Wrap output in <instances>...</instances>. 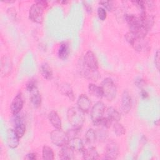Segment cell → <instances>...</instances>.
I'll list each match as a JSON object with an SVG mask.
<instances>
[{"label": "cell", "instance_id": "34", "mask_svg": "<svg viewBox=\"0 0 160 160\" xmlns=\"http://www.w3.org/2000/svg\"><path fill=\"white\" fill-rule=\"evenodd\" d=\"M159 51L158 50L155 53V56H154V62H155V66L157 68L158 70L159 69V66H160V60H159Z\"/></svg>", "mask_w": 160, "mask_h": 160}, {"label": "cell", "instance_id": "28", "mask_svg": "<svg viewBox=\"0 0 160 160\" xmlns=\"http://www.w3.org/2000/svg\"><path fill=\"white\" fill-rule=\"evenodd\" d=\"M97 139L96 132L93 129H89L85 134V139L89 144H92L96 141Z\"/></svg>", "mask_w": 160, "mask_h": 160}, {"label": "cell", "instance_id": "18", "mask_svg": "<svg viewBox=\"0 0 160 160\" xmlns=\"http://www.w3.org/2000/svg\"><path fill=\"white\" fill-rule=\"evenodd\" d=\"M59 158L61 159H73L74 158V151L68 144L62 147L59 152Z\"/></svg>", "mask_w": 160, "mask_h": 160}, {"label": "cell", "instance_id": "29", "mask_svg": "<svg viewBox=\"0 0 160 160\" xmlns=\"http://www.w3.org/2000/svg\"><path fill=\"white\" fill-rule=\"evenodd\" d=\"M112 129L114 133L118 136H120L125 134L126 132V129L124 127L119 123L118 121H116L113 123L112 124Z\"/></svg>", "mask_w": 160, "mask_h": 160}, {"label": "cell", "instance_id": "20", "mask_svg": "<svg viewBox=\"0 0 160 160\" xmlns=\"http://www.w3.org/2000/svg\"><path fill=\"white\" fill-rule=\"evenodd\" d=\"M82 157L84 159H98L99 158V154L96 149L94 147H89L87 149H84L82 152Z\"/></svg>", "mask_w": 160, "mask_h": 160}, {"label": "cell", "instance_id": "37", "mask_svg": "<svg viewBox=\"0 0 160 160\" xmlns=\"http://www.w3.org/2000/svg\"><path fill=\"white\" fill-rule=\"evenodd\" d=\"M135 83H136V86H138L139 87H141L142 86V84H144V81H143V79H141L139 78V79L136 80V82Z\"/></svg>", "mask_w": 160, "mask_h": 160}, {"label": "cell", "instance_id": "1", "mask_svg": "<svg viewBox=\"0 0 160 160\" xmlns=\"http://www.w3.org/2000/svg\"><path fill=\"white\" fill-rule=\"evenodd\" d=\"M125 20L129 27V32L136 36L145 38L148 30L143 25L139 16L138 17L134 14H126Z\"/></svg>", "mask_w": 160, "mask_h": 160}, {"label": "cell", "instance_id": "2", "mask_svg": "<svg viewBox=\"0 0 160 160\" xmlns=\"http://www.w3.org/2000/svg\"><path fill=\"white\" fill-rule=\"evenodd\" d=\"M84 113L78 107H71L68 109L67 118L69 123L73 128L81 129L85 120Z\"/></svg>", "mask_w": 160, "mask_h": 160}, {"label": "cell", "instance_id": "38", "mask_svg": "<svg viewBox=\"0 0 160 160\" xmlns=\"http://www.w3.org/2000/svg\"><path fill=\"white\" fill-rule=\"evenodd\" d=\"M141 96L143 99H146L148 97V93L146 91L142 90L141 92Z\"/></svg>", "mask_w": 160, "mask_h": 160}, {"label": "cell", "instance_id": "36", "mask_svg": "<svg viewBox=\"0 0 160 160\" xmlns=\"http://www.w3.org/2000/svg\"><path fill=\"white\" fill-rule=\"evenodd\" d=\"M83 3H84V8H86V11H87L88 12L91 13V12H92V8H91V6L90 5H89L88 4H87L86 2H83Z\"/></svg>", "mask_w": 160, "mask_h": 160}, {"label": "cell", "instance_id": "7", "mask_svg": "<svg viewBox=\"0 0 160 160\" xmlns=\"http://www.w3.org/2000/svg\"><path fill=\"white\" fill-rule=\"evenodd\" d=\"M105 105L101 101H98L92 108L91 111V118L95 126L99 125L105 112Z\"/></svg>", "mask_w": 160, "mask_h": 160}, {"label": "cell", "instance_id": "33", "mask_svg": "<svg viewBox=\"0 0 160 160\" xmlns=\"http://www.w3.org/2000/svg\"><path fill=\"white\" fill-rule=\"evenodd\" d=\"M99 4H101L103 6V8H104L105 9H107L108 11H111L112 9V5L111 4V2L110 1H101L99 2Z\"/></svg>", "mask_w": 160, "mask_h": 160}, {"label": "cell", "instance_id": "32", "mask_svg": "<svg viewBox=\"0 0 160 160\" xmlns=\"http://www.w3.org/2000/svg\"><path fill=\"white\" fill-rule=\"evenodd\" d=\"M37 88V83L36 81L34 79L29 80L26 84V89L30 92L34 89Z\"/></svg>", "mask_w": 160, "mask_h": 160}, {"label": "cell", "instance_id": "30", "mask_svg": "<svg viewBox=\"0 0 160 160\" xmlns=\"http://www.w3.org/2000/svg\"><path fill=\"white\" fill-rule=\"evenodd\" d=\"M112 122H113V121L111 119H109L108 117L106 116L105 118L103 117V118L101 119V121L99 123V125H101V126H102L104 128H108L112 125Z\"/></svg>", "mask_w": 160, "mask_h": 160}, {"label": "cell", "instance_id": "23", "mask_svg": "<svg viewBox=\"0 0 160 160\" xmlns=\"http://www.w3.org/2000/svg\"><path fill=\"white\" fill-rule=\"evenodd\" d=\"M41 73L42 77L46 80H51L52 78V71L51 68L47 62H43L40 68Z\"/></svg>", "mask_w": 160, "mask_h": 160}, {"label": "cell", "instance_id": "14", "mask_svg": "<svg viewBox=\"0 0 160 160\" xmlns=\"http://www.w3.org/2000/svg\"><path fill=\"white\" fill-rule=\"evenodd\" d=\"M16 118L14 119V130L18 136L21 138H22L26 132V124L23 118L18 114L14 115Z\"/></svg>", "mask_w": 160, "mask_h": 160}, {"label": "cell", "instance_id": "16", "mask_svg": "<svg viewBox=\"0 0 160 160\" xmlns=\"http://www.w3.org/2000/svg\"><path fill=\"white\" fill-rule=\"evenodd\" d=\"M12 69V62L8 56H3L1 62V74L2 76H8Z\"/></svg>", "mask_w": 160, "mask_h": 160}, {"label": "cell", "instance_id": "22", "mask_svg": "<svg viewBox=\"0 0 160 160\" xmlns=\"http://www.w3.org/2000/svg\"><path fill=\"white\" fill-rule=\"evenodd\" d=\"M60 91L61 93L67 96L70 100L73 101L74 99V95L72 89L70 84L66 82H63L60 85Z\"/></svg>", "mask_w": 160, "mask_h": 160}, {"label": "cell", "instance_id": "12", "mask_svg": "<svg viewBox=\"0 0 160 160\" xmlns=\"http://www.w3.org/2000/svg\"><path fill=\"white\" fill-rule=\"evenodd\" d=\"M132 106V101L131 98L128 91H124L122 94L121 102V112L126 114H128Z\"/></svg>", "mask_w": 160, "mask_h": 160}, {"label": "cell", "instance_id": "21", "mask_svg": "<svg viewBox=\"0 0 160 160\" xmlns=\"http://www.w3.org/2000/svg\"><path fill=\"white\" fill-rule=\"evenodd\" d=\"M30 93V101L32 104L34 108H38L41 104V96L39 91L38 88H36L31 91Z\"/></svg>", "mask_w": 160, "mask_h": 160}, {"label": "cell", "instance_id": "6", "mask_svg": "<svg viewBox=\"0 0 160 160\" xmlns=\"http://www.w3.org/2000/svg\"><path fill=\"white\" fill-rule=\"evenodd\" d=\"M50 138L54 144L61 147L67 145L69 139L67 132H64L62 129L53 130L50 134Z\"/></svg>", "mask_w": 160, "mask_h": 160}, {"label": "cell", "instance_id": "26", "mask_svg": "<svg viewBox=\"0 0 160 160\" xmlns=\"http://www.w3.org/2000/svg\"><path fill=\"white\" fill-rule=\"evenodd\" d=\"M107 117L111 119L113 122L119 121L121 118L119 112L112 107H109L107 109Z\"/></svg>", "mask_w": 160, "mask_h": 160}, {"label": "cell", "instance_id": "17", "mask_svg": "<svg viewBox=\"0 0 160 160\" xmlns=\"http://www.w3.org/2000/svg\"><path fill=\"white\" fill-rule=\"evenodd\" d=\"M68 145L70 148H71L74 151L82 152L84 149V146L82 141L78 137H75V138L69 139Z\"/></svg>", "mask_w": 160, "mask_h": 160}, {"label": "cell", "instance_id": "27", "mask_svg": "<svg viewBox=\"0 0 160 160\" xmlns=\"http://www.w3.org/2000/svg\"><path fill=\"white\" fill-rule=\"evenodd\" d=\"M42 159L44 160H52L54 158V154L51 148L48 146H44L42 151Z\"/></svg>", "mask_w": 160, "mask_h": 160}, {"label": "cell", "instance_id": "11", "mask_svg": "<svg viewBox=\"0 0 160 160\" xmlns=\"http://www.w3.org/2000/svg\"><path fill=\"white\" fill-rule=\"evenodd\" d=\"M24 105V100L21 92L18 93L14 98L10 106L11 112L13 115H16L21 111Z\"/></svg>", "mask_w": 160, "mask_h": 160}, {"label": "cell", "instance_id": "9", "mask_svg": "<svg viewBox=\"0 0 160 160\" xmlns=\"http://www.w3.org/2000/svg\"><path fill=\"white\" fill-rule=\"evenodd\" d=\"M119 147L114 141H109L106 146L104 158L107 159H116L119 155Z\"/></svg>", "mask_w": 160, "mask_h": 160}, {"label": "cell", "instance_id": "10", "mask_svg": "<svg viewBox=\"0 0 160 160\" xmlns=\"http://www.w3.org/2000/svg\"><path fill=\"white\" fill-rule=\"evenodd\" d=\"M79 66V73L85 78L92 81H97L100 78V74L98 70H93L86 68L82 64L81 61Z\"/></svg>", "mask_w": 160, "mask_h": 160}, {"label": "cell", "instance_id": "13", "mask_svg": "<svg viewBox=\"0 0 160 160\" xmlns=\"http://www.w3.org/2000/svg\"><path fill=\"white\" fill-rule=\"evenodd\" d=\"M19 137L16 133L14 129H9L7 131L6 142L10 148H16L19 144Z\"/></svg>", "mask_w": 160, "mask_h": 160}, {"label": "cell", "instance_id": "4", "mask_svg": "<svg viewBox=\"0 0 160 160\" xmlns=\"http://www.w3.org/2000/svg\"><path fill=\"white\" fill-rule=\"evenodd\" d=\"M48 6L46 1H36L29 9V18L34 22L41 23L43 21L44 9Z\"/></svg>", "mask_w": 160, "mask_h": 160}, {"label": "cell", "instance_id": "8", "mask_svg": "<svg viewBox=\"0 0 160 160\" xmlns=\"http://www.w3.org/2000/svg\"><path fill=\"white\" fill-rule=\"evenodd\" d=\"M82 64L88 68L93 70L98 69V62L94 53L91 51H88L83 59L81 60Z\"/></svg>", "mask_w": 160, "mask_h": 160}, {"label": "cell", "instance_id": "24", "mask_svg": "<svg viewBox=\"0 0 160 160\" xmlns=\"http://www.w3.org/2000/svg\"><path fill=\"white\" fill-rule=\"evenodd\" d=\"M88 91L90 94L97 98L101 99L103 97V92L101 86L91 83L88 86Z\"/></svg>", "mask_w": 160, "mask_h": 160}, {"label": "cell", "instance_id": "15", "mask_svg": "<svg viewBox=\"0 0 160 160\" xmlns=\"http://www.w3.org/2000/svg\"><path fill=\"white\" fill-rule=\"evenodd\" d=\"M78 108L84 112H88L90 108L91 102L89 98L86 94H81L77 100Z\"/></svg>", "mask_w": 160, "mask_h": 160}, {"label": "cell", "instance_id": "35", "mask_svg": "<svg viewBox=\"0 0 160 160\" xmlns=\"http://www.w3.org/2000/svg\"><path fill=\"white\" fill-rule=\"evenodd\" d=\"M26 159H31V160H34V159H37V155L36 153L34 152H31L29 153L26 155Z\"/></svg>", "mask_w": 160, "mask_h": 160}, {"label": "cell", "instance_id": "5", "mask_svg": "<svg viewBox=\"0 0 160 160\" xmlns=\"http://www.w3.org/2000/svg\"><path fill=\"white\" fill-rule=\"evenodd\" d=\"M101 88L102 90L103 96H104L108 101H112L116 98L117 88L115 83L111 78H105L101 83Z\"/></svg>", "mask_w": 160, "mask_h": 160}, {"label": "cell", "instance_id": "25", "mask_svg": "<svg viewBox=\"0 0 160 160\" xmlns=\"http://www.w3.org/2000/svg\"><path fill=\"white\" fill-rule=\"evenodd\" d=\"M69 53V47L67 42H62L58 49V56L61 59H65L68 58Z\"/></svg>", "mask_w": 160, "mask_h": 160}, {"label": "cell", "instance_id": "31", "mask_svg": "<svg viewBox=\"0 0 160 160\" xmlns=\"http://www.w3.org/2000/svg\"><path fill=\"white\" fill-rule=\"evenodd\" d=\"M97 13H98V16L100 20L104 21L106 19L107 16V12H106V10L104 8H103L102 7H99L98 8Z\"/></svg>", "mask_w": 160, "mask_h": 160}, {"label": "cell", "instance_id": "3", "mask_svg": "<svg viewBox=\"0 0 160 160\" xmlns=\"http://www.w3.org/2000/svg\"><path fill=\"white\" fill-rule=\"evenodd\" d=\"M125 38L129 44H131L137 51L146 52L149 51L150 48L149 43L145 38L136 36L134 34L129 32L125 35Z\"/></svg>", "mask_w": 160, "mask_h": 160}, {"label": "cell", "instance_id": "19", "mask_svg": "<svg viewBox=\"0 0 160 160\" xmlns=\"http://www.w3.org/2000/svg\"><path fill=\"white\" fill-rule=\"evenodd\" d=\"M48 119L53 127L56 129H61V119L56 111H51L48 114Z\"/></svg>", "mask_w": 160, "mask_h": 160}]
</instances>
